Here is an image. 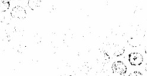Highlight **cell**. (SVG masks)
<instances>
[{"label": "cell", "instance_id": "cell-5", "mask_svg": "<svg viewBox=\"0 0 147 76\" xmlns=\"http://www.w3.org/2000/svg\"><path fill=\"white\" fill-rule=\"evenodd\" d=\"M125 49L123 47L120 46H116L114 48V51H113V55L115 56H120L123 55L124 54Z\"/></svg>", "mask_w": 147, "mask_h": 76}, {"label": "cell", "instance_id": "cell-1", "mask_svg": "<svg viewBox=\"0 0 147 76\" xmlns=\"http://www.w3.org/2000/svg\"><path fill=\"white\" fill-rule=\"evenodd\" d=\"M11 17L18 19H24L27 17V12L23 7L20 6H16L11 11Z\"/></svg>", "mask_w": 147, "mask_h": 76}, {"label": "cell", "instance_id": "cell-6", "mask_svg": "<svg viewBox=\"0 0 147 76\" xmlns=\"http://www.w3.org/2000/svg\"><path fill=\"white\" fill-rule=\"evenodd\" d=\"M9 8V2L0 0V12H4Z\"/></svg>", "mask_w": 147, "mask_h": 76}, {"label": "cell", "instance_id": "cell-2", "mask_svg": "<svg viewBox=\"0 0 147 76\" xmlns=\"http://www.w3.org/2000/svg\"><path fill=\"white\" fill-rule=\"evenodd\" d=\"M112 71L116 75H124L127 71L126 65L121 61H116L112 65Z\"/></svg>", "mask_w": 147, "mask_h": 76}, {"label": "cell", "instance_id": "cell-9", "mask_svg": "<svg viewBox=\"0 0 147 76\" xmlns=\"http://www.w3.org/2000/svg\"><path fill=\"white\" fill-rule=\"evenodd\" d=\"M3 1H6V2H9V1H10V0H3Z\"/></svg>", "mask_w": 147, "mask_h": 76}, {"label": "cell", "instance_id": "cell-10", "mask_svg": "<svg viewBox=\"0 0 147 76\" xmlns=\"http://www.w3.org/2000/svg\"><path fill=\"white\" fill-rule=\"evenodd\" d=\"M146 71H147V65H146Z\"/></svg>", "mask_w": 147, "mask_h": 76}, {"label": "cell", "instance_id": "cell-8", "mask_svg": "<svg viewBox=\"0 0 147 76\" xmlns=\"http://www.w3.org/2000/svg\"><path fill=\"white\" fill-rule=\"evenodd\" d=\"M143 75V74L142 73H140V72H138V71H135V72H134L133 73H131V74H130V75Z\"/></svg>", "mask_w": 147, "mask_h": 76}, {"label": "cell", "instance_id": "cell-3", "mask_svg": "<svg viewBox=\"0 0 147 76\" xmlns=\"http://www.w3.org/2000/svg\"><path fill=\"white\" fill-rule=\"evenodd\" d=\"M129 61L131 65L136 66V65H142L144 58L142 54L139 53H131L129 56Z\"/></svg>", "mask_w": 147, "mask_h": 76}, {"label": "cell", "instance_id": "cell-4", "mask_svg": "<svg viewBox=\"0 0 147 76\" xmlns=\"http://www.w3.org/2000/svg\"><path fill=\"white\" fill-rule=\"evenodd\" d=\"M27 4H28V7H30V9L34 10L40 6L41 0H29Z\"/></svg>", "mask_w": 147, "mask_h": 76}, {"label": "cell", "instance_id": "cell-7", "mask_svg": "<svg viewBox=\"0 0 147 76\" xmlns=\"http://www.w3.org/2000/svg\"><path fill=\"white\" fill-rule=\"evenodd\" d=\"M128 43H129V45L131 46H133V47L139 46L140 45V42L139 41V40L136 39V38H131L130 40H129Z\"/></svg>", "mask_w": 147, "mask_h": 76}]
</instances>
